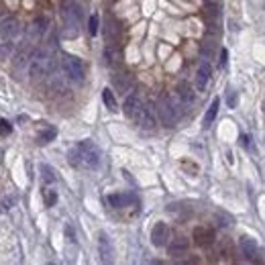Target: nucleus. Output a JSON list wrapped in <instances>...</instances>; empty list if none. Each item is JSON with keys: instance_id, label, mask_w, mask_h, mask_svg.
<instances>
[{"instance_id": "obj_1", "label": "nucleus", "mask_w": 265, "mask_h": 265, "mask_svg": "<svg viewBox=\"0 0 265 265\" xmlns=\"http://www.w3.org/2000/svg\"><path fill=\"white\" fill-rule=\"evenodd\" d=\"M67 161L72 167H84V169H96L102 161V153L96 143L92 141H80L67 151Z\"/></svg>"}, {"instance_id": "obj_2", "label": "nucleus", "mask_w": 265, "mask_h": 265, "mask_svg": "<svg viewBox=\"0 0 265 265\" xmlns=\"http://www.w3.org/2000/svg\"><path fill=\"white\" fill-rule=\"evenodd\" d=\"M82 6L78 2H65L61 6V20H63V37L74 39L80 35V25H82Z\"/></svg>"}, {"instance_id": "obj_3", "label": "nucleus", "mask_w": 265, "mask_h": 265, "mask_svg": "<svg viewBox=\"0 0 265 265\" xmlns=\"http://www.w3.org/2000/svg\"><path fill=\"white\" fill-rule=\"evenodd\" d=\"M180 106H183L180 98L174 100L169 94H161V98L157 100L155 104V112H157V119L161 121L163 126H174L180 119Z\"/></svg>"}, {"instance_id": "obj_4", "label": "nucleus", "mask_w": 265, "mask_h": 265, "mask_svg": "<svg viewBox=\"0 0 265 265\" xmlns=\"http://www.w3.org/2000/svg\"><path fill=\"white\" fill-rule=\"evenodd\" d=\"M53 57H51V51L49 49H35V53H33L31 61H29V76L31 80H43L47 78L51 67H53Z\"/></svg>"}, {"instance_id": "obj_5", "label": "nucleus", "mask_w": 265, "mask_h": 265, "mask_svg": "<svg viewBox=\"0 0 265 265\" xmlns=\"http://www.w3.org/2000/svg\"><path fill=\"white\" fill-rule=\"evenodd\" d=\"M61 72L65 76L67 82H72V84H82L84 80H86V67H84V61L80 60V57L76 55H63L61 57Z\"/></svg>"}, {"instance_id": "obj_6", "label": "nucleus", "mask_w": 265, "mask_h": 265, "mask_svg": "<svg viewBox=\"0 0 265 265\" xmlns=\"http://www.w3.org/2000/svg\"><path fill=\"white\" fill-rule=\"evenodd\" d=\"M20 33V25L15 17H6L0 20V43H15Z\"/></svg>"}, {"instance_id": "obj_7", "label": "nucleus", "mask_w": 265, "mask_h": 265, "mask_svg": "<svg viewBox=\"0 0 265 265\" xmlns=\"http://www.w3.org/2000/svg\"><path fill=\"white\" fill-rule=\"evenodd\" d=\"M141 108H143V100H141V96L137 94V92H133V94H129V96L124 98L122 112H124V117H126V119L137 121V117H139Z\"/></svg>"}, {"instance_id": "obj_8", "label": "nucleus", "mask_w": 265, "mask_h": 265, "mask_svg": "<svg viewBox=\"0 0 265 265\" xmlns=\"http://www.w3.org/2000/svg\"><path fill=\"white\" fill-rule=\"evenodd\" d=\"M137 122H139L141 129L145 131H153L157 126V112L153 108V104H143L139 117H137Z\"/></svg>"}, {"instance_id": "obj_9", "label": "nucleus", "mask_w": 265, "mask_h": 265, "mask_svg": "<svg viewBox=\"0 0 265 265\" xmlns=\"http://www.w3.org/2000/svg\"><path fill=\"white\" fill-rule=\"evenodd\" d=\"M169 235H171V230L165 223H157L153 224L151 228V243L153 247H165L169 243Z\"/></svg>"}, {"instance_id": "obj_10", "label": "nucleus", "mask_w": 265, "mask_h": 265, "mask_svg": "<svg viewBox=\"0 0 265 265\" xmlns=\"http://www.w3.org/2000/svg\"><path fill=\"white\" fill-rule=\"evenodd\" d=\"M239 247H241V255L247 261H257V241L255 239L243 235L239 241Z\"/></svg>"}, {"instance_id": "obj_11", "label": "nucleus", "mask_w": 265, "mask_h": 265, "mask_svg": "<svg viewBox=\"0 0 265 265\" xmlns=\"http://www.w3.org/2000/svg\"><path fill=\"white\" fill-rule=\"evenodd\" d=\"M102 60H104V63H106L108 67L121 65L122 53H121V49H119V45H117V43H108L106 47H104V51H102Z\"/></svg>"}, {"instance_id": "obj_12", "label": "nucleus", "mask_w": 265, "mask_h": 265, "mask_svg": "<svg viewBox=\"0 0 265 265\" xmlns=\"http://www.w3.org/2000/svg\"><path fill=\"white\" fill-rule=\"evenodd\" d=\"M121 22L114 19V17H106V22H104V37L108 43H119L121 41Z\"/></svg>"}, {"instance_id": "obj_13", "label": "nucleus", "mask_w": 265, "mask_h": 265, "mask_svg": "<svg viewBox=\"0 0 265 265\" xmlns=\"http://www.w3.org/2000/svg\"><path fill=\"white\" fill-rule=\"evenodd\" d=\"M214 241V230L208 226H196L194 228V243L198 247H208Z\"/></svg>"}, {"instance_id": "obj_14", "label": "nucleus", "mask_w": 265, "mask_h": 265, "mask_svg": "<svg viewBox=\"0 0 265 265\" xmlns=\"http://www.w3.org/2000/svg\"><path fill=\"white\" fill-rule=\"evenodd\" d=\"M210 76H212V67L208 61H202L198 65V72H196V88H198L200 92L206 90V86H208L210 82Z\"/></svg>"}, {"instance_id": "obj_15", "label": "nucleus", "mask_w": 265, "mask_h": 265, "mask_svg": "<svg viewBox=\"0 0 265 265\" xmlns=\"http://www.w3.org/2000/svg\"><path fill=\"white\" fill-rule=\"evenodd\" d=\"M188 249H190V241L186 237H176V239H171V243H167V251L171 257L186 255Z\"/></svg>"}, {"instance_id": "obj_16", "label": "nucleus", "mask_w": 265, "mask_h": 265, "mask_svg": "<svg viewBox=\"0 0 265 265\" xmlns=\"http://www.w3.org/2000/svg\"><path fill=\"white\" fill-rule=\"evenodd\" d=\"M106 200L112 208L119 210V208H126V206H131V204H137V196L135 194H110Z\"/></svg>"}, {"instance_id": "obj_17", "label": "nucleus", "mask_w": 265, "mask_h": 265, "mask_svg": "<svg viewBox=\"0 0 265 265\" xmlns=\"http://www.w3.org/2000/svg\"><path fill=\"white\" fill-rule=\"evenodd\" d=\"M98 253H100V259L104 263L112 261V243L106 233H100L98 235Z\"/></svg>"}, {"instance_id": "obj_18", "label": "nucleus", "mask_w": 265, "mask_h": 265, "mask_svg": "<svg viewBox=\"0 0 265 265\" xmlns=\"http://www.w3.org/2000/svg\"><path fill=\"white\" fill-rule=\"evenodd\" d=\"M176 94H178V98H180V102H182L183 106L192 104V102H194V92H192V86H190L188 82H180Z\"/></svg>"}, {"instance_id": "obj_19", "label": "nucleus", "mask_w": 265, "mask_h": 265, "mask_svg": "<svg viewBox=\"0 0 265 265\" xmlns=\"http://www.w3.org/2000/svg\"><path fill=\"white\" fill-rule=\"evenodd\" d=\"M218 108H221V98H214L212 104H210V108L206 110V114H204V121H202V126H204V129H208V126L214 122L216 114H218Z\"/></svg>"}, {"instance_id": "obj_20", "label": "nucleus", "mask_w": 265, "mask_h": 265, "mask_svg": "<svg viewBox=\"0 0 265 265\" xmlns=\"http://www.w3.org/2000/svg\"><path fill=\"white\" fill-rule=\"evenodd\" d=\"M112 84H114V88H117V90H121V92H124V94H126V90L131 88L133 80H131L129 74H117L112 78Z\"/></svg>"}, {"instance_id": "obj_21", "label": "nucleus", "mask_w": 265, "mask_h": 265, "mask_svg": "<svg viewBox=\"0 0 265 265\" xmlns=\"http://www.w3.org/2000/svg\"><path fill=\"white\" fill-rule=\"evenodd\" d=\"M102 102H104V106L110 110V112H117L119 110V102L114 98V92L110 88H104L102 90Z\"/></svg>"}, {"instance_id": "obj_22", "label": "nucleus", "mask_w": 265, "mask_h": 265, "mask_svg": "<svg viewBox=\"0 0 265 265\" xmlns=\"http://www.w3.org/2000/svg\"><path fill=\"white\" fill-rule=\"evenodd\" d=\"M57 137V129L55 126H49V124H45V129L39 133V143H43V145H47V143H51L53 139Z\"/></svg>"}, {"instance_id": "obj_23", "label": "nucleus", "mask_w": 265, "mask_h": 265, "mask_svg": "<svg viewBox=\"0 0 265 265\" xmlns=\"http://www.w3.org/2000/svg\"><path fill=\"white\" fill-rule=\"evenodd\" d=\"M39 169H41V178H43L45 183H53V182H55V171H53L51 165H45V163H43Z\"/></svg>"}, {"instance_id": "obj_24", "label": "nucleus", "mask_w": 265, "mask_h": 265, "mask_svg": "<svg viewBox=\"0 0 265 265\" xmlns=\"http://www.w3.org/2000/svg\"><path fill=\"white\" fill-rule=\"evenodd\" d=\"M98 25H100L98 15H92V17H90V20H88V31H90V35H92V37L98 35Z\"/></svg>"}, {"instance_id": "obj_25", "label": "nucleus", "mask_w": 265, "mask_h": 265, "mask_svg": "<svg viewBox=\"0 0 265 265\" xmlns=\"http://www.w3.org/2000/svg\"><path fill=\"white\" fill-rule=\"evenodd\" d=\"M43 198H45V206H55V202H57V192L55 190H45L43 192Z\"/></svg>"}, {"instance_id": "obj_26", "label": "nucleus", "mask_w": 265, "mask_h": 265, "mask_svg": "<svg viewBox=\"0 0 265 265\" xmlns=\"http://www.w3.org/2000/svg\"><path fill=\"white\" fill-rule=\"evenodd\" d=\"M10 133H13V124L4 119H0V137H8Z\"/></svg>"}, {"instance_id": "obj_27", "label": "nucleus", "mask_w": 265, "mask_h": 265, "mask_svg": "<svg viewBox=\"0 0 265 265\" xmlns=\"http://www.w3.org/2000/svg\"><path fill=\"white\" fill-rule=\"evenodd\" d=\"M226 104H228V108H235V106H237V92H235V90H228Z\"/></svg>"}, {"instance_id": "obj_28", "label": "nucleus", "mask_w": 265, "mask_h": 265, "mask_svg": "<svg viewBox=\"0 0 265 265\" xmlns=\"http://www.w3.org/2000/svg\"><path fill=\"white\" fill-rule=\"evenodd\" d=\"M17 202V198H15V196H8V198H4L2 200V204H0V206H2V210H10V208H13V204Z\"/></svg>"}, {"instance_id": "obj_29", "label": "nucleus", "mask_w": 265, "mask_h": 265, "mask_svg": "<svg viewBox=\"0 0 265 265\" xmlns=\"http://www.w3.org/2000/svg\"><path fill=\"white\" fill-rule=\"evenodd\" d=\"M228 63V51L226 49H221V67H224Z\"/></svg>"}, {"instance_id": "obj_30", "label": "nucleus", "mask_w": 265, "mask_h": 265, "mask_svg": "<svg viewBox=\"0 0 265 265\" xmlns=\"http://www.w3.org/2000/svg\"><path fill=\"white\" fill-rule=\"evenodd\" d=\"M241 143H243V147L245 149H251V139H249V135H241Z\"/></svg>"}, {"instance_id": "obj_31", "label": "nucleus", "mask_w": 265, "mask_h": 265, "mask_svg": "<svg viewBox=\"0 0 265 265\" xmlns=\"http://www.w3.org/2000/svg\"><path fill=\"white\" fill-rule=\"evenodd\" d=\"M65 235H67V241H76V239H74V228H72L70 224L65 226Z\"/></svg>"}, {"instance_id": "obj_32", "label": "nucleus", "mask_w": 265, "mask_h": 265, "mask_svg": "<svg viewBox=\"0 0 265 265\" xmlns=\"http://www.w3.org/2000/svg\"><path fill=\"white\" fill-rule=\"evenodd\" d=\"M263 8H265V0H263Z\"/></svg>"}, {"instance_id": "obj_33", "label": "nucleus", "mask_w": 265, "mask_h": 265, "mask_svg": "<svg viewBox=\"0 0 265 265\" xmlns=\"http://www.w3.org/2000/svg\"><path fill=\"white\" fill-rule=\"evenodd\" d=\"M212 2H214V0H212Z\"/></svg>"}]
</instances>
